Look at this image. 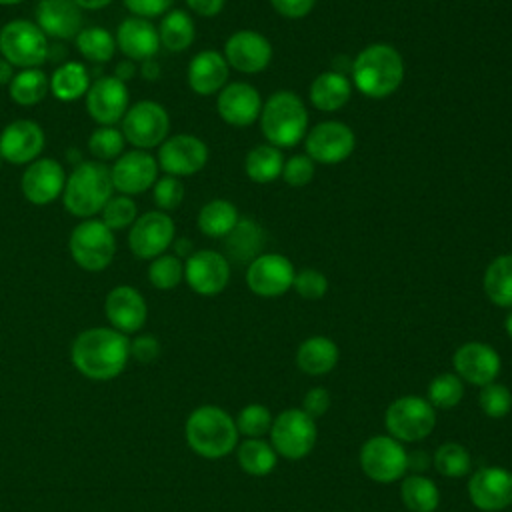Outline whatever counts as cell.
<instances>
[{
    "label": "cell",
    "mask_w": 512,
    "mask_h": 512,
    "mask_svg": "<svg viewBox=\"0 0 512 512\" xmlns=\"http://www.w3.org/2000/svg\"><path fill=\"white\" fill-rule=\"evenodd\" d=\"M70 356L74 368L86 378L110 380L124 370L130 358V340L112 326L88 328L74 338Z\"/></svg>",
    "instance_id": "1"
},
{
    "label": "cell",
    "mask_w": 512,
    "mask_h": 512,
    "mask_svg": "<svg viewBox=\"0 0 512 512\" xmlns=\"http://www.w3.org/2000/svg\"><path fill=\"white\" fill-rule=\"evenodd\" d=\"M352 84L366 98H386L404 80L402 54L390 44H370L352 58Z\"/></svg>",
    "instance_id": "2"
},
{
    "label": "cell",
    "mask_w": 512,
    "mask_h": 512,
    "mask_svg": "<svg viewBox=\"0 0 512 512\" xmlns=\"http://www.w3.org/2000/svg\"><path fill=\"white\" fill-rule=\"evenodd\" d=\"M112 194L114 186L110 166L98 160H84L66 176L62 204L72 216L86 220L96 218Z\"/></svg>",
    "instance_id": "3"
},
{
    "label": "cell",
    "mask_w": 512,
    "mask_h": 512,
    "mask_svg": "<svg viewBox=\"0 0 512 512\" xmlns=\"http://www.w3.org/2000/svg\"><path fill=\"white\" fill-rule=\"evenodd\" d=\"M184 436L192 452L214 460L236 450L240 434L234 418L224 408L204 404L192 410L186 418Z\"/></svg>",
    "instance_id": "4"
},
{
    "label": "cell",
    "mask_w": 512,
    "mask_h": 512,
    "mask_svg": "<svg viewBox=\"0 0 512 512\" xmlns=\"http://www.w3.org/2000/svg\"><path fill=\"white\" fill-rule=\"evenodd\" d=\"M258 122L268 144L280 150L292 148L308 132V108L294 92L280 90L262 104Z\"/></svg>",
    "instance_id": "5"
},
{
    "label": "cell",
    "mask_w": 512,
    "mask_h": 512,
    "mask_svg": "<svg viewBox=\"0 0 512 512\" xmlns=\"http://www.w3.org/2000/svg\"><path fill=\"white\" fill-rule=\"evenodd\" d=\"M68 248L78 268L86 272H102L116 256V238L100 218H86L72 228Z\"/></svg>",
    "instance_id": "6"
},
{
    "label": "cell",
    "mask_w": 512,
    "mask_h": 512,
    "mask_svg": "<svg viewBox=\"0 0 512 512\" xmlns=\"http://www.w3.org/2000/svg\"><path fill=\"white\" fill-rule=\"evenodd\" d=\"M0 56L20 70L40 68L50 56L48 36L32 20H8L0 28Z\"/></svg>",
    "instance_id": "7"
},
{
    "label": "cell",
    "mask_w": 512,
    "mask_h": 512,
    "mask_svg": "<svg viewBox=\"0 0 512 512\" xmlns=\"http://www.w3.org/2000/svg\"><path fill=\"white\" fill-rule=\"evenodd\" d=\"M434 426L436 408L424 396H400L384 412V428L398 442H420L432 434Z\"/></svg>",
    "instance_id": "8"
},
{
    "label": "cell",
    "mask_w": 512,
    "mask_h": 512,
    "mask_svg": "<svg viewBox=\"0 0 512 512\" xmlns=\"http://www.w3.org/2000/svg\"><path fill=\"white\" fill-rule=\"evenodd\" d=\"M268 434V442L278 456L286 460H300L312 452L318 438V428L316 420L302 408H288L274 416Z\"/></svg>",
    "instance_id": "9"
},
{
    "label": "cell",
    "mask_w": 512,
    "mask_h": 512,
    "mask_svg": "<svg viewBox=\"0 0 512 512\" xmlns=\"http://www.w3.org/2000/svg\"><path fill=\"white\" fill-rule=\"evenodd\" d=\"M124 140L136 150L158 148L170 132V116L156 100H140L130 104L120 120Z\"/></svg>",
    "instance_id": "10"
},
{
    "label": "cell",
    "mask_w": 512,
    "mask_h": 512,
    "mask_svg": "<svg viewBox=\"0 0 512 512\" xmlns=\"http://www.w3.org/2000/svg\"><path fill=\"white\" fill-rule=\"evenodd\" d=\"M360 468L370 480L378 484H392L406 476L408 452L396 438L376 434L360 448Z\"/></svg>",
    "instance_id": "11"
},
{
    "label": "cell",
    "mask_w": 512,
    "mask_h": 512,
    "mask_svg": "<svg viewBox=\"0 0 512 512\" xmlns=\"http://www.w3.org/2000/svg\"><path fill=\"white\" fill-rule=\"evenodd\" d=\"M306 156L316 164H340L356 148V136L352 128L338 120H324L308 128L304 136Z\"/></svg>",
    "instance_id": "12"
},
{
    "label": "cell",
    "mask_w": 512,
    "mask_h": 512,
    "mask_svg": "<svg viewBox=\"0 0 512 512\" xmlns=\"http://www.w3.org/2000/svg\"><path fill=\"white\" fill-rule=\"evenodd\" d=\"M176 238L174 220L160 210L138 214L128 228V248L140 260H154L164 254Z\"/></svg>",
    "instance_id": "13"
},
{
    "label": "cell",
    "mask_w": 512,
    "mask_h": 512,
    "mask_svg": "<svg viewBox=\"0 0 512 512\" xmlns=\"http://www.w3.org/2000/svg\"><path fill=\"white\" fill-rule=\"evenodd\" d=\"M156 160L160 170L168 176H192L206 166L208 146L194 134H174L158 146Z\"/></svg>",
    "instance_id": "14"
},
{
    "label": "cell",
    "mask_w": 512,
    "mask_h": 512,
    "mask_svg": "<svg viewBox=\"0 0 512 512\" xmlns=\"http://www.w3.org/2000/svg\"><path fill=\"white\" fill-rule=\"evenodd\" d=\"M158 160L148 150H124L112 164V186L118 194L136 196L150 190L158 180Z\"/></svg>",
    "instance_id": "15"
},
{
    "label": "cell",
    "mask_w": 512,
    "mask_h": 512,
    "mask_svg": "<svg viewBox=\"0 0 512 512\" xmlns=\"http://www.w3.org/2000/svg\"><path fill=\"white\" fill-rule=\"evenodd\" d=\"M466 490L478 510H506L512 506V472L502 466H480L470 474Z\"/></svg>",
    "instance_id": "16"
},
{
    "label": "cell",
    "mask_w": 512,
    "mask_h": 512,
    "mask_svg": "<svg viewBox=\"0 0 512 512\" xmlns=\"http://www.w3.org/2000/svg\"><path fill=\"white\" fill-rule=\"evenodd\" d=\"M294 264L278 252H262L246 268L248 288L262 298H276L286 294L294 282Z\"/></svg>",
    "instance_id": "17"
},
{
    "label": "cell",
    "mask_w": 512,
    "mask_h": 512,
    "mask_svg": "<svg viewBox=\"0 0 512 512\" xmlns=\"http://www.w3.org/2000/svg\"><path fill=\"white\" fill-rule=\"evenodd\" d=\"M86 112L98 126H116L130 106V94L122 80L116 76H98L86 96Z\"/></svg>",
    "instance_id": "18"
},
{
    "label": "cell",
    "mask_w": 512,
    "mask_h": 512,
    "mask_svg": "<svg viewBox=\"0 0 512 512\" xmlns=\"http://www.w3.org/2000/svg\"><path fill=\"white\" fill-rule=\"evenodd\" d=\"M184 280L200 296L220 294L230 280V262L216 250H194L184 260Z\"/></svg>",
    "instance_id": "19"
},
{
    "label": "cell",
    "mask_w": 512,
    "mask_h": 512,
    "mask_svg": "<svg viewBox=\"0 0 512 512\" xmlns=\"http://www.w3.org/2000/svg\"><path fill=\"white\" fill-rule=\"evenodd\" d=\"M66 184L64 166L56 158H36L30 162L20 178L24 198L34 206H46L62 198Z\"/></svg>",
    "instance_id": "20"
},
{
    "label": "cell",
    "mask_w": 512,
    "mask_h": 512,
    "mask_svg": "<svg viewBox=\"0 0 512 512\" xmlns=\"http://www.w3.org/2000/svg\"><path fill=\"white\" fill-rule=\"evenodd\" d=\"M452 368L454 374L464 384L482 388L490 382H496L502 368V360L500 354L490 344L466 342L454 352Z\"/></svg>",
    "instance_id": "21"
},
{
    "label": "cell",
    "mask_w": 512,
    "mask_h": 512,
    "mask_svg": "<svg viewBox=\"0 0 512 512\" xmlns=\"http://www.w3.org/2000/svg\"><path fill=\"white\" fill-rule=\"evenodd\" d=\"M44 146L46 136L42 126L28 118L12 120L0 132V156L10 164L28 166L40 158Z\"/></svg>",
    "instance_id": "22"
},
{
    "label": "cell",
    "mask_w": 512,
    "mask_h": 512,
    "mask_svg": "<svg viewBox=\"0 0 512 512\" xmlns=\"http://www.w3.org/2000/svg\"><path fill=\"white\" fill-rule=\"evenodd\" d=\"M224 58L230 68L242 74H258L272 60V44L256 30H238L224 44Z\"/></svg>",
    "instance_id": "23"
},
{
    "label": "cell",
    "mask_w": 512,
    "mask_h": 512,
    "mask_svg": "<svg viewBox=\"0 0 512 512\" xmlns=\"http://www.w3.org/2000/svg\"><path fill=\"white\" fill-rule=\"evenodd\" d=\"M262 96L248 82H228L216 96L218 116L236 128L254 124L262 112Z\"/></svg>",
    "instance_id": "24"
},
{
    "label": "cell",
    "mask_w": 512,
    "mask_h": 512,
    "mask_svg": "<svg viewBox=\"0 0 512 512\" xmlns=\"http://www.w3.org/2000/svg\"><path fill=\"white\" fill-rule=\"evenodd\" d=\"M104 314L114 330L122 334H134L144 326L148 318V306L144 296L134 286L120 284L106 294Z\"/></svg>",
    "instance_id": "25"
},
{
    "label": "cell",
    "mask_w": 512,
    "mask_h": 512,
    "mask_svg": "<svg viewBox=\"0 0 512 512\" xmlns=\"http://www.w3.org/2000/svg\"><path fill=\"white\" fill-rule=\"evenodd\" d=\"M114 40L122 56L132 62H144V60L156 58L160 50L158 28L150 20L138 18V16L124 18L116 28Z\"/></svg>",
    "instance_id": "26"
},
{
    "label": "cell",
    "mask_w": 512,
    "mask_h": 512,
    "mask_svg": "<svg viewBox=\"0 0 512 512\" xmlns=\"http://www.w3.org/2000/svg\"><path fill=\"white\" fill-rule=\"evenodd\" d=\"M48 38L74 40L82 26V10L74 0H40L36 20Z\"/></svg>",
    "instance_id": "27"
},
{
    "label": "cell",
    "mask_w": 512,
    "mask_h": 512,
    "mask_svg": "<svg viewBox=\"0 0 512 512\" xmlns=\"http://www.w3.org/2000/svg\"><path fill=\"white\" fill-rule=\"evenodd\" d=\"M228 74L230 66L222 52L202 50L188 62L186 80L194 94L212 96L228 84Z\"/></svg>",
    "instance_id": "28"
},
{
    "label": "cell",
    "mask_w": 512,
    "mask_h": 512,
    "mask_svg": "<svg viewBox=\"0 0 512 512\" xmlns=\"http://www.w3.org/2000/svg\"><path fill=\"white\" fill-rule=\"evenodd\" d=\"M224 242V256L228 262L250 264L254 258L262 254L266 244L264 228L254 218H240L236 226L222 238Z\"/></svg>",
    "instance_id": "29"
},
{
    "label": "cell",
    "mask_w": 512,
    "mask_h": 512,
    "mask_svg": "<svg viewBox=\"0 0 512 512\" xmlns=\"http://www.w3.org/2000/svg\"><path fill=\"white\" fill-rule=\"evenodd\" d=\"M340 352L328 336H308L296 350V366L308 376H324L338 364Z\"/></svg>",
    "instance_id": "30"
},
{
    "label": "cell",
    "mask_w": 512,
    "mask_h": 512,
    "mask_svg": "<svg viewBox=\"0 0 512 512\" xmlns=\"http://www.w3.org/2000/svg\"><path fill=\"white\" fill-rule=\"evenodd\" d=\"M352 96V84L344 74L334 70L320 72L308 90L312 106L320 112H336L348 104Z\"/></svg>",
    "instance_id": "31"
},
{
    "label": "cell",
    "mask_w": 512,
    "mask_h": 512,
    "mask_svg": "<svg viewBox=\"0 0 512 512\" xmlns=\"http://www.w3.org/2000/svg\"><path fill=\"white\" fill-rule=\"evenodd\" d=\"M90 84V74L78 60H66L50 74V94L60 102H74L86 96Z\"/></svg>",
    "instance_id": "32"
},
{
    "label": "cell",
    "mask_w": 512,
    "mask_h": 512,
    "mask_svg": "<svg viewBox=\"0 0 512 512\" xmlns=\"http://www.w3.org/2000/svg\"><path fill=\"white\" fill-rule=\"evenodd\" d=\"M482 288L494 306L512 308V254H500L486 266Z\"/></svg>",
    "instance_id": "33"
},
{
    "label": "cell",
    "mask_w": 512,
    "mask_h": 512,
    "mask_svg": "<svg viewBox=\"0 0 512 512\" xmlns=\"http://www.w3.org/2000/svg\"><path fill=\"white\" fill-rule=\"evenodd\" d=\"M160 46L168 52H184L192 46L196 38V26L192 16L186 10L172 8L162 16L158 26Z\"/></svg>",
    "instance_id": "34"
},
{
    "label": "cell",
    "mask_w": 512,
    "mask_h": 512,
    "mask_svg": "<svg viewBox=\"0 0 512 512\" xmlns=\"http://www.w3.org/2000/svg\"><path fill=\"white\" fill-rule=\"evenodd\" d=\"M50 92V76L42 68L18 70L8 84V96L14 104L30 108L40 104Z\"/></svg>",
    "instance_id": "35"
},
{
    "label": "cell",
    "mask_w": 512,
    "mask_h": 512,
    "mask_svg": "<svg viewBox=\"0 0 512 512\" xmlns=\"http://www.w3.org/2000/svg\"><path fill=\"white\" fill-rule=\"evenodd\" d=\"M240 220L238 208L224 198H214L206 202L196 218L198 230L208 238H224Z\"/></svg>",
    "instance_id": "36"
},
{
    "label": "cell",
    "mask_w": 512,
    "mask_h": 512,
    "mask_svg": "<svg viewBox=\"0 0 512 512\" xmlns=\"http://www.w3.org/2000/svg\"><path fill=\"white\" fill-rule=\"evenodd\" d=\"M402 504L410 512H436L440 506V490L436 482L424 474H408L400 482Z\"/></svg>",
    "instance_id": "37"
},
{
    "label": "cell",
    "mask_w": 512,
    "mask_h": 512,
    "mask_svg": "<svg viewBox=\"0 0 512 512\" xmlns=\"http://www.w3.org/2000/svg\"><path fill=\"white\" fill-rule=\"evenodd\" d=\"M284 156L272 144L254 146L244 158V172L256 184H268L282 176Z\"/></svg>",
    "instance_id": "38"
},
{
    "label": "cell",
    "mask_w": 512,
    "mask_h": 512,
    "mask_svg": "<svg viewBox=\"0 0 512 512\" xmlns=\"http://www.w3.org/2000/svg\"><path fill=\"white\" fill-rule=\"evenodd\" d=\"M236 458L240 468L250 476H266L278 464V454L264 438H246L236 446Z\"/></svg>",
    "instance_id": "39"
},
{
    "label": "cell",
    "mask_w": 512,
    "mask_h": 512,
    "mask_svg": "<svg viewBox=\"0 0 512 512\" xmlns=\"http://www.w3.org/2000/svg\"><path fill=\"white\" fill-rule=\"evenodd\" d=\"M76 50L94 64H106L116 52L114 34L102 26H84L74 38Z\"/></svg>",
    "instance_id": "40"
},
{
    "label": "cell",
    "mask_w": 512,
    "mask_h": 512,
    "mask_svg": "<svg viewBox=\"0 0 512 512\" xmlns=\"http://www.w3.org/2000/svg\"><path fill=\"white\" fill-rule=\"evenodd\" d=\"M432 464L446 478H464L472 470V456L460 442H444L432 454Z\"/></svg>",
    "instance_id": "41"
},
{
    "label": "cell",
    "mask_w": 512,
    "mask_h": 512,
    "mask_svg": "<svg viewBox=\"0 0 512 512\" xmlns=\"http://www.w3.org/2000/svg\"><path fill=\"white\" fill-rule=\"evenodd\" d=\"M464 398V382L454 372H442L428 384L426 400L438 410H450Z\"/></svg>",
    "instance_id": "42"
},
{
    "label": "cell",
    "mask_w": 512,
    "mask_h": 512,
    "mask_svg": "<svg viewBox=\"0 0 512 512\" xmlns=\"http://www.w3.org/2000/svg\"><path fill=\"white\" fill-rule=\"evenodd\" d=\"M126 148L124 134L118 126H96L88 136V152L98 162H114Z\"/></svg>",
    "instance_id": "43"
},
{
    "label": "cell",
    "mask_w": 512,
    "mask_h": 512,
    "mask_svg": "<svg viewBox=\"0 0 512 512\" xmlns=\"http://www.w3.org/2000/svg\"><path fill=\"white\" fill-rule=\"evenodd\" d=\"M148 280L156 290H172L184 280V262L176 254H160L148 264Z\"/></svg>",
    "instance_id": "44"
},
{
    "label": "cell",
    "mask_w": 512,
    "mask_h": 512,
    "mask_svg": "<svg viewBox=\"0 0 512 512\" xmlns=\"http://www.w3.org/2000/svg\"><path fill=\"white\" fill-rule=\"evenodd\" d=\"M138 218V206L132 196L126 194H112L110 200L100 210V220L112 230H126Z\"/></svg>",
    "instance_id": "45"
},
{
    "label": "cell",
    "mask_w": 512,
    "mask_h": 512,
    "mask_svg": "<svg viewBox=\"0 0 512 512\" xmlns=\"http://www.w3.org/2000/svg\"><path fill=\"white\" fill-rule=\"evenodd\" d=\"M272 420H274L272 412L258 402L244 406L234 418L238 434L246 438H264L272 428Z\"/></svg>",
    "instance_id": "46"
},
{
    "label": "cell",
    "mask_w": 512,
    "mask_h": 512,
    "mask_svg": "<svg viewBox=\"0 0 512 512\" xmlns=\"http://www.w3.org/2000/svg\"><path fill=\"white\" fill-rule=\"evenodd\" d=\"M478 404H480V410L484 412V416L500 420V418L508 416L512 410V392L506 384L490 382L480 388Z\"/></svg>",
    "instance_id": "47"
},
{
    "label": "cell",
    "mask_w": 512,
    "mask_h": 512,
    "mask_svg": "<svg viewBox=\"0 0 512 512\" xmlns=\"http://www.w3.org/2000/svg\"><path fill=\"white\" fill-rule=\"evenodd\" d=\"M152 198H154V204L160 212H170V210H176L182 200H184V184L180 178L176 176H162L156 180V184L152 186Z\"/></svg>",
    "instance_id": "48"
},
{
    "label": "cell",
    "mask_w": 512,
    "mask_h": 512,
    "mask_svg": "<svg viewBox=\"0 0 512 512\" xmlns=\"http://www.w3.org/2000/svg\"><path fill=\"white\" fill-rule=\"evenodd\" d=\"M292 288L304 300H320L328 292V278L316 268H302L294 274Z\"/></svg>",
    "instance_id": "49"
},
{
    "label": "cell",
    "mask_w": 512,
    "mask_h": 512,
    "mask_svg": "<svg viewBox=\"0 0 512 512\" xmlns=\"http://www.w3.org/2000/svg\"><path fill=\"white\" fill-rule=\"evenodd\" d=\"M282 178L288 186L300 188L306 186L314 178V162L306 154H294L288 160H284Z\"/></svg>",
    "instance_id": "50"
},
{
    "label": "cell",
    "mask_w": 512,
    "mask_h": 512,
    "mask_svg": "<svg viewBox=\"0 0 512 512\" xmlns=\"http://www.w3.org/2000/svg\"><path fill=\"white\" fill-rule=\"evenodd\" d=\"M122 4L128 8L132 16L150 20L164 16L168 10H172L174 0H122Z\"/></svg>",
    "instance_id": "51"
},
{
    "label": "cell",
    "mask_w": 512,
    "mask_h": 512,
    "mask_svg": "<svg viewBox=\"0 0 512 512\" xmlns=\"http://www.w3.org/2000/svg\"><path fill=\"white\" fill-rule=\"evenodd\" d=\"M160 354V342L152 334H140L130 340V356L142 364H150Z\"/></svg>",
    "instance_id": "52"
},
{
    "label": "cell",
    "mask_w": 512,
    "mask_h": 512,
    "mask_svg": "<svg viewBox=\"0 0 512 512\" xmlns=\"http://www.w3.org/2000/svg\"><path fill=\"white\" fill-rule=\"evenodd\" d=\"M330 408V392L324 388V386H314L310 388L306 394H304V400H302V410L312 416L314 420L324 416Z\"/></svg>",
    "instance_id": "53"
},
{
    "label": "cell",
    "mask_w": 512,
    "mask_h": 512,
    "mask_svg": "<svg viewBox=\"0 0 512 512\" xmlns=\"http://www.w3.org/2000/svg\"><path fill=\"white\" fill-rule=\"evenodd\" d=\"M270 4L276 14L290 20H298L314 10L316 0H270Z\"/></svg>",
    "instance_id": "54"
},
{
    "label": "cell",
    "mask_w": 512,
    "mask_h": 512,
    "mask_svg": "<svg viewBox=\"0 0 512 512\" xmlns=\"http://www.w3.org/2000/svg\"><path fill=\"white\" fill-rule=\"evenodd\" d=\"M186 6L198 14V16H204V18H212L216 14L222 12L224 8V2L226 0H184Z\"/></svg>",
    "instance_id": "55"
},
{
    "label": "cell",
    "mask_w": 512,
    "mask_h": 512,
    "mask_svg": "<svg viewBox=\"0 0 512 512\" xmlns=\"http://www.w3.org/2000/svg\"><path fill=\"white\" fill-rule=\"evenodd\" d=\"M136 72H138L136 64L132 60H128V58H122L120 62H116L112 76H116L118 80H122L126 84V80H132L136 76Z\"/></svg>",
    "instance_id": "56"
},
{
    "label": "cell",
    "mask_w": 512,
    "mask_h": 512,
    "mask_svg": "<svg viewBox=\"0 0 512 512\" xmlns=\"http://www.w3.org/2000/svg\"><path fill=\"white\" fill-rule=\"evenodd\" d=\"M140 74H142L144 80H158L160 78V64L156 62V58L140 62Z\"/></svg>",
    "instance_id": "57"
},
{
    "label": "cell",
    "mask_w": 512,
    "mask_h": 512,
    "mask_svg": "<svg viewBox=\"0 0 512 512\" xmlns=\"http://www.w3.org/2000/svg\"><path fill=\"white\" fill-rule=\"evenodd\" d=\"M172 246H174V254L178 256V258H188L194 250V244L188 240V238H174V242H172Z\"/></svg>",
    "instance_id": "58"
},
{
    "label": "cell",
    "mask_w": 512,
    "mask_h": 512,
    "mask_svg": "<svg viewBox=\"0 0 512 512\" xmlns=\"http://www.w3.org/2000/svg\"><path fill=\"white\" fill-rule=\"evenodd\" d=\"M14 70L16 68L4 56H0V86H8L12 82V78L16 74Z\"/></svg>",
    "instance_id": "59"
},
{
    "label": "cell",
    "mask_w": 512,
    "mask_h": 512,
    "mask_svg": "<svg viewBox=\"0 0 512 512\" xmlns=\"http://www.w3.org/2000/svg\"><path fill=\"white\" fill-rule=\"evenodd\" d=\"M78 4L80 10H102L108 4H112L114 0H74Z\"/></svg>",
    "instance_id": "60"
},
{
    "label": "cell",
    "mask_w": 512,
    "mask_h": 512,
    "mask_svg": "<svg viewBox=\"0 0 512 512\" xmlns=\"http://www.w3.org/2000/svg\"><path fill=\"white\" fill-rule=\"evenodd\" d=\"M504 330H506V334H508L510 340H512V308H510V312H508V316H506V320H504Z\"/></svg>",
    "instance_id": "61"
},
{
    "label": "cell",
    "mask_w": 512,
    "mask_h": 512,
    "mask_svg": "<svg viewBox=\"0 0 512 512\" xmlns=\"http://www.w3.org/2000/svg\"><path fill=\"white\" fill-rule=\"evenodd\" d=\"M20 2H24V0H0L2 6H12V4H20Z\"/></svg>",
    "instance_id": "62"
},
{
    "label": "cell",
    "mask_w": 512,
    "mask_h": 512,
    "mask_svg": "<svg viewBox=\"0 0 512 512\" xmlns=\"http://www.w3.org/2000/svg\"><path fill=\"white\" fill-rule=\"evenodd\" d=\"M0 166H2V156H0Z\"/></svg>",
    "instance_id": "63"
}]
</instances>
